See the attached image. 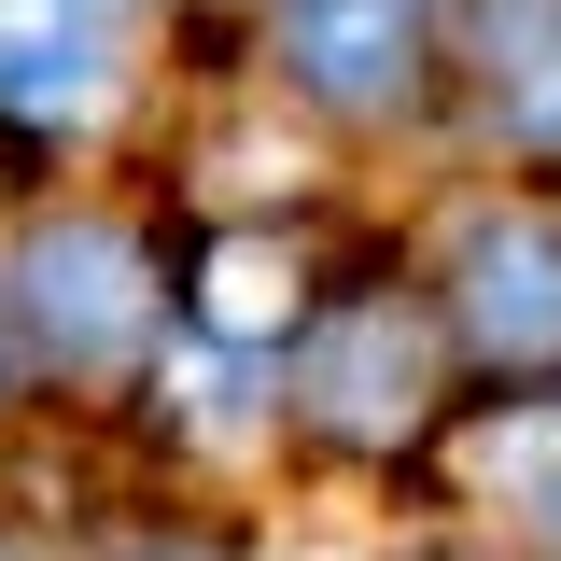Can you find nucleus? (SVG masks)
<instances>
[{"instance_id":"f257e3e1","label":"nucleus","mask_w":561,"mask_h":561,"mask_svg":"<svg viewBox=\"0 0 561 561\" xmlns=\"http://www.w3.org/2000/svg\"><path fill=\"white\" fill-rule=\"evenodd\" d=\"M140 323H154V280L113 225H43L28 239V337L57 365H127Z\"/></svg>"},{"instance_id":"f03ea898","label":"nucleus","mask_w":561,"mask_h":561,"mask_svg":"<svg viewBox=\"0 0 561 561\" xmlns=\"http://www.w3.org/2000/svg\"><path fill=\"white\" fill-rule=\"evenodd\" d=\"M421 43H435V0H280V57L323 113H393L421 84Z\"/></svg>"},{"instance_id":"7ed1b4c3","label":"nucleus","mask_w":561,"mask_h":561,"mask_svg":"<svg viewBox=\"0 0 561 561\" xmlns=\"http://www.w3.org/2000/svg\"><path fill=\"white\" fill-rule=\"evenodd\" d=\"M0 113L99 127L113 113V14L99 0H0Z\"/></svg>"},{"instance_id":"20e7f679","label":"nucleus","mask_w":561,"mask_h":561,"mask_svg":"<svg viewBox=\"0 0 561 561\" xmlns=\"http://www.w3.org/2000/svg\"><path fill=\"white\" fill-rule=\"evenodd\" d=\"M463 323L505 365H561V239L548 225H478L463 239Z\"/></svg>"},{"instance_id":"39448f33","label":"nucleus","mask_w":561,"mask_h":561,"mask_svg":"<svg viewBox=\"0 0 561 561\" xmlns=\"http://www.w3.org/2000/svg\"><path fill=\"white\" fill-rule=\"evenodd\" d=\"M323 408H337L351 435H379V421L421 408V337L393 323V309H351V323H337V351H323Z\"/></svg>"},{"instance_id":"423d86ee","label":"nucleus","mask_w":561,"mask_h":561,"mask_svg":"<svg viewBox=\"0 0 561 561\" xmlns=\"http://www.w3.org/2000/svg\"><path fill=\"white\" fill-rule=\"evenodd\" d=\"M295 309H309V280H295V253H280V239H225V253H210V280H197V323H210L225 351L280 337Z\"/></svg>"},{"instance_id":"0eeeda50","label":"nucleus","mask_w":561,"mask_h":561,"mask_svg":"<svg viewBox=\"0 0 561 561\" xmlns=\"http://www.w3.org/2000/svg\"><path fill=\"white\" fill-rule=\"evenodd\" d=\"M478 478H505V491H534V505H561V408L491 421V435H478Z\"/></svg>"},{"instance_id":"6e6552de","label":"nucleus","mask_w":561,"mask_h":561,"mask_svg":"<svg viewBox=\"0 0 561 561\" xmlns=\"http://www.w3.org/2000/svg\"><path fill=\"white\" fill-rule=\"evenodd\" d=\"M0 379H14V351H0Z\"/></svg>"}]
</instances>
